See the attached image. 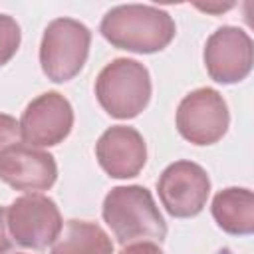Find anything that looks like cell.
Listing matches in <instances>:
<instances>
[{
    "label": "cell",
    "instance_id": "6da1fadb",
    "mask_svg": "<svg viewBox=\"0 0 254 254\" xmlns=\"http://www.w3.org/2000/svg\"><path fill=\"white\" fill-rule=\"evenodd\" d=\"M99 32L113 48L133 54H155L173 42L177 26L173 16L157 6L121 4L105 12Z\"/></svg>",
    "mask_w": 254,
    "mask_h": 254
},
{
    "label": "cell",
    "instance_id": "7a4b0ae2",
    "mask_svg": "<svg viewBox=\"0 0 254 254\" xmlns=\"http://www.w3.org/2000/svg\"><path fill=\"white\" fill-rule=\"evenodd\" d=\"M101 216L123 246L139 240L163 242L167 236V222L151 190L141 185L111 189L103 198Z\"/></svg>",
    "mask_w": 254,
    "mask_h": 254
},
{
    "label": "cell",
    "instance_id": "3957f363",
    "mask_svg": "<svg viewBox=\"0 0 254 254\" xmlns=\"http://www.w3.org/2000/svg\"><path fill=\"white\" fill-rule=\"evenodd\" d=\"M95 97L103 111L115 119L137 117L151 99L149 69L129 58L109 62L95 79Z\"/></svg>",
    "mask_w": 254,
    "mask_h": 254
},
{
    "label": "cell",
    "instance_id": "277c9868",
    "mask_svg": "<svg viewBox=\"0 0 254 254\" xmlns=\"http://www.w3.org/2000/svg\"><path fill=\"white\" fill-rule=\"evenodd\" d=\"M89 44L91 32L79 20H52L46 26L40 44V65L46 77L56 83L73 79L87 62Z\"/></svg>",
    "mask_w": 254,
    "mask_h": 254
},
{
    "label": "cell",
    "instance_id": "5b68a950",
    "mask_svg": "<svg viewBox=\"0 0 254 254\" xmlns=\"http://www.w3.org/2000/svg\"><path fill=\"white\" fill-rule=\"evenodd\" d=\"M6 224L12 240L22 248L44 250L56 242L64 228L58 204L40 192H28L6 208Z\"/></svg>",
    "mask_w": 254,
    "mask_h": 254
},
{
    "label": "cell",
    "instance_id": "8992f818",
    "mask_svg": "<svg viewBox=\"0 0 254 254\" xmlns=\"http://www.w3.org/2000/svg\"><path fill=\"white\" fill-rule=\"evenodd\" d=\"M230 125L224 97L212 87H198L187 93L177 107V131L192 145L218 143Z\"/></svg>",
    "mask_w": 254,
    "mask_h": 254
},
{
    "label": "cell",
    "instance_id": "52a82bcc",
    "mask_svg": "<svg viewBox=\"0 0 254 254\" xmlns=\"http://www.w3.org/2000/svg\"><path fill=\"white\" fill-rule=\"evenodd\" d=\"M157 192L171 216L190 218L204 208L210 194V179L200 165L192 161H175L161 173Z\"/></svg>",
    "mask_w": 254,
    "mask_h": 254
},
{
    "label": "cell",
    "instance_id": "ba28073f",
    "mask_svg": "<svg viewBox=\"0 0 254 254\" xmlns=\"http://www.w3.org/2000/svg\"><path fill=\"white\" fill-rule=\"evenodd\" d=\"M73 127L71 103L58 91H46L32 99L20 119V135L28 147L60 145Z\"/></svg>",
    "mask_w": 254,
    "mask_h": 254
},
{
    "label": "cell",
    "instance_id": "9c48e42d",
    "mask_svg": "<svg viewBox=\"0 0 254 254\" xmlns=\"http://www.w3.org/2000/svg\"><path fill=\"white\" fill-rule=\"evenodd\" d=\"M252 38L236 26H222L204 44V67L218 83H238L252 69Z\"/></svg>",
    "mask_w": 254,
    "mask_h": 254
},
{
    "label": "cell",
    "instance_id": "30bf717a",
    "mask_svg": "<svg viewBox=\"0 0 254 254\" xmlns=\"http://www.w3.org/2000/svg\"><path fill=\"white\" fill-rule=\"evenodd\" d=\"M56 179V159L42 149L18 143L0 155V181L14 190L42 192L52 189Z\"/></svg>",
    "mask_w": 254,
    "mask_h": 254
},
{
    "label": "cell",
    "instance_id": "8fae6325",
    "mask_svg": "<svg viewBox=\"0 0 254 254\" xmlns=\"http://www.w3.org/2000/svg\"><path fill=\"white\" fill-rule=\"evenodd\" d=\"M99 167L113 179H133L147 163V145L143 135L129 125H113L101 133L95 143Z\"/></svg>",
    "mask_w": 254,
    "mask_h": 254
},
{
    "label": "cell",
    "instance_id": "7c38bea8",
    "mask_svg": "<svg viewBox=\"0 0 254 254\" xmlns=\"http://www.w3.org/2000/svg\"><path fill=\"white\" fill-rule=\"evenodd\" d=\"M210 212L214 222L232 236L254 232V194L250 189L228 187L214 194Z\"/></svg>",
    "mask_w": 254,
    "mask_h": 254
},
{
    "label": "cell",
    "instance_id": "4fadbf2b",
    "mask_svg": "<svg viewBox=\"0 0 254 254\" xmlns=\"http://www.w3.org/2000/svg\"><path fill=\"white\" fill-rule=\"evenodd\" d=\"M50 254H113V242L95 222L67 220Z\"/></svg>",
    "mask_w": 254,
    "mask_h": 254
},
{
    "label": "cell",
    "instance_id": "5bb4252c",
    "mask_svg": "<svg viewBox=\"0 0 254 254\" xmlns=\"http://www.w3.org/2000/svg\"><path fill=\"white\" fill-rule=\"evenodd\" d=\"M20 42H22V32L18 22L12 16L0 12V67L6 65L16 56Z\"/></svg>",
    "mask_w": 254,
    "mask_h": 254
},
{
    "label": "cell",
    "instance_id": "9a60e30c",
    "mask_svg": "<svg viewBox=\"0 0 254 254\" xmlns=\"http://www.w3.org/2000/svg\"><path fill=\"white\" fill-rule=\"evenodd\" d=\"M22 139L20 135V121H16V117L12 115H6V113H0V155L18 145Z\"/></svg>",
    "mask_w": 254,
    "mask_h": 254
},
{
    "label": "cell",
    "instance_id": "2e32d148",
    "mask_svg": "<svg viewBox=\"0 0 254 254\" xmlns=\"http://www.w3.org/2000/svg\"><path fill=\"white\" fill-rule=\"evenodd\" d=\"M119 254H165V252L151 240H139V242L125 244Z\"/></svg>",
    "mask_w": 254,
    "mask_h": 254
},
{
    "label": "cell",
    "instance_id": "e0dca14e",
    "mask_svg": "<svg viewBox=\"0 0 254 254\" xmlns=\"http://www.w3.org/2000/svg\"><path fill=\"white\" fill-rule=\"evenodd\" d=\"M12 248V236L6 224V208L0 206V254H8Z\"/></svg>",
    "mask_w": 254,
    "mask_h": 254
},
{
    "label": "cell",
    "instance_id": "ac0fdd59",
    "mask_svg": "<svg viewBox=\"0 0 254 254\" xmlns=\"http://www.w3.org/2000/svg\"><path fill=\"white\" fill-rule=\"evenodd\" d=\"M200 10H206V12H224V10H228V8H232L234 4H216V6H200V4H196Z\"/></svg>",
    "mask_w": 254,
    "mask_h": 254
},
{
    "label": "cell",
    "instance_id": "d6986e66",
    "mask_svg": "<svg viewBox=\"0 0 254 254\" xmlns=\"http://www.w3.org/2000/svg\"><path fill=\"white\" fill-rule=\"evenodd\" d=\"M16 254H22V252H16Z\"/></svg>",
    "mask_w": 254,
    "mask_h": 254
}]
</instances>
